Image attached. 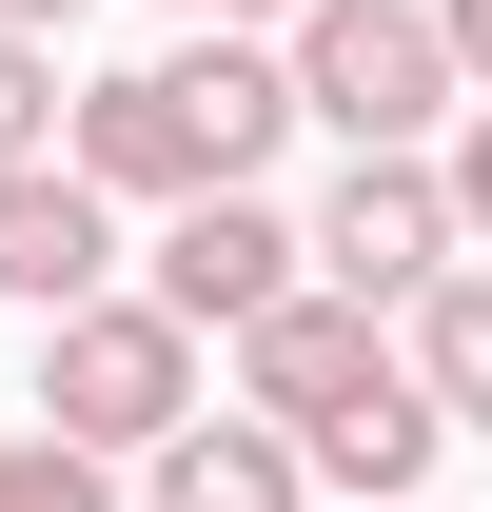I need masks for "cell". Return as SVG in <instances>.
<instances>
[{
  "instance_id": "1",
  "label": "cell",
  "mask_w": 492,
  "mask_h": 512,
  "mask_svg": "<svg viewBox=\"0 0 492 512\" xmlns=\"http://www.w3.org/2000/svg\"><path fill=\"white\" fill-rule=\"evenodd\" d=\"M40 434L60 453H158V434H197V335L158 316V296H79V316H40Z\"/></svg>"
},
{
  "instance_id": "2",
  "label": "cell",
  "mask_w": 492,
  "mask_h": 512,
  "mask_svg": "<svg viewBox=\"0 0 492 512\" xmlns=\"http://www.w3.org/2000/svg\"><path fill=\"white\" fill-rule=\"evenodd\" d=\"M276 79H296V119H335L355 158H414V138L453 119V60H433V0H296Z\"/></svg>"
},
{
  "instance_id": "3",
  "label": "cell",
  "mask_w": 492,
  "mask_h": 512,
  "mask_svg": "<svg viewBox=\"0 0 492 512\" xmlns=\"http://www.w3.org/2000/svg\"><path fill=\"white\" fill-rule=\"evenodd\" d=\"M296 276L335 296V316H374V335H394L433 276H453V197H433V158H355V178L296 217Z\"/></svg>"
},
{
  "instance_id": "4",
  "label": "cell",
  "mask_w": 492,
  "mask_h": 512,
  "mask_svg": "<svg viewBox=\"0 0 492 512\" xmlns=\"http://www.w3.org/2000/svg\"><path fill=\"white\" fill-rule=\"evenodd\" d=\"M374 375H394V335H374V316H335L315 276H296V296H276V316L237 335V414H256L276 453H296V434H335V414H355Z\"/></svg>"
},
{
  "instance_id": "5",
  "label": "cell",
  "mask_w": 492,
  "mask_h": 512,
  "mask_svg": "<svg viewBox=\"0 0 492 512\" xmlns=\"http://www.w3.org/2000/svg\"><path fill=\"white\" fill-rule=\"evenodd\" d=\"M276 296H296V217L276 197H178L158 217V316L178 335H256Z\"/></svg>"
},
{
  "instance_id": "6",
  "label": "cell",
  "mask_w": 492,
  "mask_h": 512,
  "mask_svg": "<svg viewBox=\"0 0 492 512\" xmlns=\"http://www.w3.org/2000/svg\"><path fill=\"white\" fill-rule=\"evenodd\" d=\"M0 296H20V316H79V296H119V217H99L60 158H20V178H0Z\"/></svg>"
},
{
  "instance_id": "7",
  "label": "cell",
  "mask_w": 492,
  "mask_h": 512,
  "mask_svg": "<svg viewBox=\"0 0 492 512\" xmlns=\"http://www.w3.org/2000/svg\"><path fill=\"white\" fill-rule=\"evenodd\" d=\"M138 512H315V473L256 434V414H197V434L138 453Z\"/></svg>"
},
{
  "instance_id": "8",
  "label": "cell",
  "mask_w": 492,
  "mask_h": 512,
  "mask_svg": "<svg viewBox=\"0 0 492 512\" xmlns=\"http://www.w3.org/2000/svg\"><path fill=\"white\" fill-rule=\"evenodd\" d=\"M394 375H414V414H433V434H492V276H473V256H453V276L414 296Z\"/></svg>"
},
{
  "instance_id": "9",
  "label": "cell",
  "mask_w": 492,
  "mask_h": 512,
  "mask_svg": "<svg viewBox=\"0 0 492 512\" xmlns=\"http://www.w3.org/2000/svg\"><path fill=\"white\" fill-rule=\"evenodd\" d=\"M433 453H453V434H433V414H414V375H374L355 414H335V434H296V473H335V493H355V512H394V493H414V473H433Z\"/></svg>"
},
{
  "instance_id": "10",
  "label": "cell",
  "mask_w": 492,
  "mask_h": 512,
  "mask_svg": "<svg viewBox=\"0 0 492 512\" xmlns=\"http://www.w3.org/2000/svg\"><path fill=\"white\" fill-rule=\"evenodd\" d=\"M0 512H119V493H99V453H60V434H0Z\"/></svg>"
},
{
  "instance_id": "11",
  "label": "cell",
  "mask_w": 492,
  "mask_h": 512,
  "mask_svg": "<svg viewBox=\"0 0 492 512\" xmlns=\"http://www.w3.org/2000/svg\"><path fill=\"white\" fill-rule=\"evenodd\" d=\"M20 158H60V60H40V40H0V178H20Z\"/></svg>"
},
{
  "instance_id": "12",
  "label": "cell",
  "mask_w": 492,
  "mask_h": 512,
  "mask_svg": "<svg viewBox=\"0 0 492 512\" xmlns=\"http://www.w3.org/2000/svg\"><path fill=\"white\" fill-rule=\"evenodd\" d=\"M433 197H453V256H473V237H492V99L453 119V158H433Z\"/></svg>"
},
{
  "instance_id": "13",
  "label": "cell",
  "mask_w": 492,
  "mask_h": 512,
  "mask_svg": "<svg viewBox=\"0 0 492 512\" xmlns=\"http://www.w3.org/2000/svg\"><path fill=\"white\" fill-rule=\"evenodd\" d=\"M433 60H453V99H492V0H433Z\"/></svg>"
},
{
  "instance_id": "14",
  "label": "cell",
  "mask_w": 492,
  "mask_h": 512,
  "mask_svg": "<svg viewBox=\"0 0 492 512\" xmlns=\"http://www.w3.org/2000/svg\"><path fill=\"white\" fill-rule=\"evenodd\" d=\"M178 20H197V40H256V20H296V0H178Z\"/></svg>"
},
{
  "instance_id": "15",
  "label": "cell",
  "mask_w": 492,
  "mask_h": 512,
  "mask_svg": "<svg viewBox=\"0 0 492 512\" xmlns=\"http://www.w3.org/2000/svg\"><path fill=\"white\" fill-rule=\"evenodd\" d=\"M60 20H79V0H0V40H40V60H60Z\"/></svg>"
}]
</instances>
